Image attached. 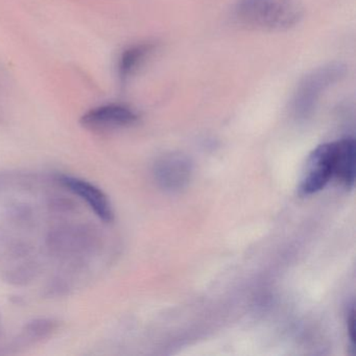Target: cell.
<instances>
[{"mask_svg": "<svg viewBox=\"0 0 356 356\" xmlns=\"http://www.w3.org/2000/svg\"><path fill=\"white\" fill-rule=\"evenodd\" d=\"M236 18L248 28L261 31H284L303 17L301 0H241Z\"/></svg>", "mask_w": 356, "mask_h": 356, "instance_id": "cell-1", "label": "cell"}, {"mask_svg": "<svg viewBox=\"0 0 356 356\" xmlns=\"http://www.w3.org/2000/svg\"><path fill=\"white\" fill-rule=\"evenodd\" d=\"M346 66L329 63L306 74L296 89L293 99V111L299 118L312 115L325 91L339 82L346 74Z\"/></svg>", "mask_w": 356, "mask_h": 356, "instance_id": "cell-2", "label": "cell"}, {"mask_svg": "<svg viewBox=\"0 0 356 356\" xmlns=\"http://www.w3.org/2000/svg\"><path fill=\"white\" fill-rule=\"evenodd\" d=\"M335 153L337 141L318 145L310 153L300 181V195H314L330 182L334 175Z\"/></svg>", "mask_w": 356, "mask_h": 356, "instance_id": "cell-3", "label": "cell"}, {"mask_svg": "<svg viewBox=\"0 0 356 356\" xmlns=\"http://www.w3.org/2000/svg\"><path fill=\"white\" fill-rule=\"evenodd\" d=\"M191 161L181 154L164 156L155 165V178L158 184L168 191L184 188L191 180Z\"/></svg>", "mask_w": 356, "mask_h": 356, "instance_id": "cell-4", "label": "cell"}, {"mask_svg": "<svg viewBox=\"0 0 356 356\" xmlns=\"http://www.w3.org/2000/svg\"><path fill=\"white\" fill-rule=\"evenodd\" d=\"M137 120V114L126 106L105 105L84 114L81 118V124L89 130L101 131L131 126Z\"/></svg>", "mask_w": 356, "mask_h": 356, "instance_id": "cell-5", "label": "cell"}, {"mask_svg": "<svg viewBox=\"0 0 356 356\" xmlns=\"http://www.w3.org/2000/svg\"><path fill=\"white\" fill-rule=\"evenodd\" d=\"M59 181L74 195L86 201L91 209L104 222H111L113 220L111 203L105 193L99 187L91 184L88 181L70 176H62Z\"/></svg>", "mask_w": 356, "mask_h": 356, "instance_id": "cell-6", "label": "cell"}, {"mask_svg": "<svg viewBox=\"0 0 356 356\" xmlns=\"http://www.w3.org/2000/svg\"><path fill=\"white\" fill-rule=\"evenodd\" d=\"M356 145L353 138L337 141L334 175L346 188L351 189L355 181Z\"/></svg>", "mask_w": 356, "mask_h": 356, "instance_id": "cell-7", "label": "cell"}, {"mask_svg": "<svg viewBox=\"0 0 356 356\" xmlns=\"http://www.w3.org/2000/svg\"><path fill=\"white\" fill-rule=\"evenodd\" d=\"M149 51H151L149 45H137V47L127 49L122 54L120 60V65H118L120 79L122 80L128 79L143 63Z\"/></svg>", "mask_w": 356, "mask_h": 356, "instance_id": "cell-8", "label": "cell"}, {"mask_svg": "<svg viewBox=\"0 0 356 356\" xmlns=\"http://www.w3.org/2000/svg\"><path fill=\"white\" fill-rule=\"evenodd\" d=\"M55 327L56 325L53 321H35V322L31 323L26 327V330L24 332L26 337L30 339V341H34L35 339H40L47 337L49 333L53 332Z\"/></svg>", "mask_w": 356, "mask_h": 356, "instance_id": "cell-9", "label": "cell"}, {"mask_svg": "<svg viewBox=\"0 0 356 356\" xmlns=\"http://www.w3.org/2000/svg\"><path fill=\"white\" fill-rule=\"evenodd\" d=\"M348 333L349 339L351 341L352 349L355 347V316H354V308H351V312L348 316Z\"/></svg>", "mask_w": 356, "mask_h": 356, "instance_id": "cell-10", "label": "cell"}]
</instances>
